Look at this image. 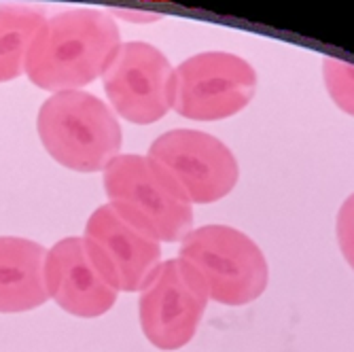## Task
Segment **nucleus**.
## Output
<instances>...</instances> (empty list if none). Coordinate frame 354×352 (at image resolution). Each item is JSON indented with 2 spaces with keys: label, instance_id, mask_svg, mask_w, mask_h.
<instances>
[{
  "label": "nucleus",
  "instance_id": "obj_1",
  "mask_svg": "<svg viewBox=\"0 0 354 352\" xmlns=\"http://www.w3.org/2000/svg\"><path fill=\"white\" fill-rule=\"evenodd\" d=\"M121 47L117 24L91 9L45 19L26 59L28 79L47 91H79L106 73Z\"/></svg>",
  "mask_w": 354,
  "mask_h": 352
},
{
  "label": "nucleus",
  "instance_id": "obj_2",
  "mask_svg": "<svg viewBox=\"0 0 354 352\" xmlns=\"http://www.w3.org/2000/svg\"><path fill=\"white\" fill-rule=\"evenodd\" d=\"M39 136L57 164L75 172H100L119 157L121 125L87 91H59L39 111Z\"/></svg>",
  "mask_w": 354,
  "mask_h": 352
},
{
  "label": "nucleus",
  "instance_id": "obj_3",
  "mask_svg": "<svg viewBox=\"0 0 354 352\" xmlns=\"http://www.w3.org/2000/svg\"><path fill=\"white\" fill-rule=\"evenodd\" d=\"M178 259L200 276L208 299L223 306L252 304L263 295L270 280L259 244L230 225L191 230L180 240Z\"/></svg>",
  "mask_w": 354,
  "mask_h": 352
},
{
  "label": "nucleus",
  "instance_id": "obj_4",
  "mask_svg": "<svg viewBox=\"0 0 354 352\" xmlns=\"http://www.w3.org/2000/svg\"><path fill=\"white\" fill-rule=\"evenodd\" d=\"M104 189L111 206L157 242H176L191 232V204L149 155L115 157L104 170Z\"/></svg>",
  "mask_w": 354,
  "mask_h": 352
},
{
  "label": "nucleus",
  "instance_id": "obj_5",
  "mask_svg": "<svg viewBox=\"0 0 354 352\" xmlns=\"http://www.w3.org/2000/svg\"><path fill=\"white\" fill-rule=\"evenodd\" d=\"M257 91V73L234 53H198L174 68L172 109L193 121H221L248 106Z\"/></svg>",
  "mask_w": 354,
  "mask_h": 352
},
{
  "label": "nucleus",
  "instance_id": "obj_6",
  "mask_svg": "<svg viewBox=\"0 0 354 352\" xmlns=\"http://www.w3.org/2000/svg\"><path fill=\"white\" fill-rule=\"evenodd\" d=\"M149 157L162 168L189 204L227 198L240 178L232 149L200 130H172L159 136Z\"/></svg>",
  "mask_w": 354,
  "mask_h": 352
},
{
  "label": "nucleus",
  "instance_id": "obj_7",
  "mask_svg": "<svg viewBox=\"0 0 354 352\" xmlns=\"http://www.w3.org/2000/svg\"><path fill=\"white\" fill-rule=\"evenodd\" d=\"M208 304L204 282L185 261H162L140 293V325L159 350H178L196 335Z\"/></svg>",
  "mask_w": 354,
  "mask_h": 352
},
{
  "label": "nucleus",
  "instance_id": "obj_8",
  "mask_svg": "<svg viewBox=\"0 0 354 352\" xmlns=\"http://www.w3.org/2000/svg\"><path fill=\"white\" fill-rule=\"evenodd\" d=\"M168 57L149 43H125L104 73V89L115 111L136 125H149L172 109Z\"/></svg>",
  "mask_w": 354,
  "mask_h": 352
},
{
  "label": "nucleus",
  "instance_id": "obj_9",
  "mask_svg": "<svg viewBox=\"0 0 354 352\" xmlns=\"http://www.w3.org/2000/svg\"><path fill=\"white\" fill-rule=\"evenodd\" d=\"M83 244L95 270L117 293L142 291L162 263L159 242L127 223L111 204L89 216Z\"/></svg>",
  "mask_w": 354,
  "mask_h": 352
},
{
  "label": "nucleus",
  "instance_id": "obj_10",
  "mask_svg": "<svg viewBox=\"0 0 354 352\" xmlns=\"http://www.w3.org/2000/svg\"><path fill=\"white\" fill-rule=\"evenodd\" d=\"M45 278L49 297L81 318L102 316L117 302V291L91 263L83 240L75 236L59 240L47 252Z\"/></svg>",
  "mask_w": 354,
  "mask_h": 352
},
{
  "label": "nucleus",
  "instance_id": "obj_11",
  "mask_svg": "<svg viewBox=\"0 0 354 352\" xmlns=\"http://www.w3.org/2000/svg\"><path fill=\"white\" fill-rule=\"evenodd\" d=\"M47 250L26 238H0V312H28L49 299Z\"/></svg>",
  "mask_w": 354,
  "mask_h": 352
},
{
  "label": "nucleus",
  "instance_id": "obj_12",
  "mask_svg": "<svg viewBox=\"0 0 354 352\" xmlns=\"http://www.w3.org/2000/svg\"><path fill=\"white\" fill-rule=\"evenodd\" d=\"M45 15L30 7H0V83L26 73L28 51Z\"/></svg>",
  "mask_w": 354,
  "mask_h": 352
},
{
  "label": "nucleus",
  "instance_id": "obj_13",
  "mask_svg": "<svg viewBox=\"0 0 354 352\" xmlns=\"http://www.w3.org/2000/svg\"><path fill=\"white\" fill-rule=\"evenodd\" d=\"M323 79L333 104L354 117V64L327 57L323 62Z\"/></svg>",
  "mask_w": 354,
  "mask_h": 352
},
{
  "label": "nucleus",
  "instance_id": "obj_14",
  "mask_svg": "<svg viewBox=\"0 0 354 352\" xmlns=\"http://www.w3.org/2000/svg\"><path fill=\"white\" fill-rule=\"evenodd\" d=\"M335 236L344 259L354 270V194H350L337 210Z\"/></svg>",
  "mask_w": 354,
  "mask_h": 352
},
{
  "label": "nucleus",
  "instance_id": "obj_15",
  "mask_svg": "<svg viewBox=\"0 0 354 352\" xmlns=\"http://www.w3.org/2000/svg\"><path fill=\"white\" fill-rule=\"evenodd\" d=\"M117 15H121V17H130V19H149V21H151V19H157V15H142V13H136V15H134V13H125V11H121V13L117 11Z\"/></svg>",
  "mask_w": 354,
  "mask_h": 352
}]
</instances>
